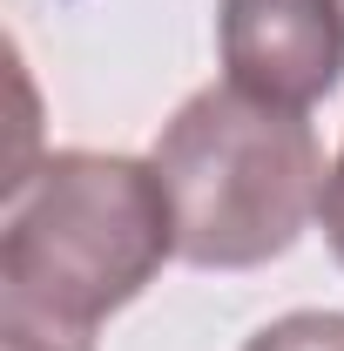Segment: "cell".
<instances>
[{
	"instance_id": "4",
	"label": "cell",
	"mask_w": 344,
	"mask_h": 351,
	"mask_svg": "<svg viewBox=\"0 0 344 351\" xmlns=\"http://www.w3.org/2000/svg\"><path fill=\"white\" fill-rule=\"evenodd\" d=\"M243 351H344V311H291L263 324Z\"/></svg>"
},
{
	"instance_id": "5",
	"label": "cell",
	"mask_w": 344,
	"mask_h": 351,
	"mask_svg": "<svg viewBox=\"0 0 344 351\" xmlns=\"http://www.w3.org/2000/svg\"><path fill=\"white\" fill-rule=\"evenodd\" d=\"M317 223H324V243H331V257L344 263V149H338V162H331V176H324V203H317Z\"/></svg>"
},
{
	"instance_id": "3",
	"label": "cell",
	"mask_w": 344,
	"mask_h": 351,
	"mask_svg": "<svg viewBox=\"0 0 344 351\" xmlns=\"http://www.w3.org/2000/svg\"><path fill=\"white\" fill-rule=\"evenodd\" d=\"M216 47L236 88L310 108L344 82V0H216Z\"/></svg>"
},
{
	"instance_id": "1",
	"label": "cell",
	"mask_w": 344,
	"mask_h": 351,
	"mask_svg": "<svg viewBox=\"0 0 344 351\" xmlns=\"http://www.w3.org/2000/svg\"><path fill=\"white\" fill-rule=\"evenodd\" d=\"M175 257L156 162L61 149L7 189L0 223V351H95L108 311Z\"/></svg>"
},
{
	"instance_id": "2",
	"label": "cell",
	"mask_w": 344,
	"mask_h": 351,
	"mask_svg": "<svg viewBox=\"0 0 344 351\" xmlns=\"http://www.w3.org/2000/svg\"><path fill=\"white\" fill-rule=\"evenodd\" d=\"M149 162L175 217V257L196 270H257L284 257L331 176L304 108H277L236 82L189 95Z\"/></svg>"
}]
</instances>
